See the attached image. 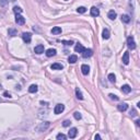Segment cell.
I'll return each mask as SVG.
<instances>
[{
	"label": "cell",
	"mask_w": 140,
	"mask_h": 140,
	"mask_svg": "<svg viewBox=\"0 0 140 140\" xmlns=\"http://www.w3.org/2000/svg\"><path fill=\"white\" fill-rule=\"evenodd\" d=\"M136 124H137V125L139 126V125H140V120H139V119H137V120H136Z\"/></svg>",
	"instance_id": "36"
},
{
	"label": "cell",
	"mask_w": 140,
	"mask_h": 140,
	"mask_svg": "<svg viewBox=\"0 0 140 140\" xmlns=\"http://www.w3.org/2000/svg\"><path fill=\"white\" fill-rule=\"evenodd\" d=\"M73 117L76 118L77 120H79V119H81V114L79 113V112H74V113H73Z\"/></svg>",
	"instance_id": "28"
},
{
	"label": "cell",
	"mask_w": 140,
	"mask_h": 140,
	"mask_svg": "<svg viewBox=\"0 0 140 140\" xmlns=\"http://www.w3.org/2000/svg\"><path fill=\"white\" fill-rule=\"evenodd\" d=\"M22 38H23V41H24L26 44L31 43V41H32L31 33H23V34H22Z\"/></svg>",
	"instance_id": "4"
},
{
	"label": "cell",
	"mask_w": 140,
	"mask_h": 140,
	"mask_svg": "<svg viewBox=\"0 0 140 140\" xmlns=\"http://www.w3.org/2000/svg\"><path fill=\"white\" fill-rule=\"evenodd\" d=\"M122 91H123L124 93H126V94H128L129 92L131 91V88H130L128 84H125V86H122Z\"/></svg>",
	"instance_id": "15"
},
{
	"label": "cell",
	"mask_w": 140,
	"mask_h": 140,
	"mask_svg": "<svg viewBox=\"0 0 140 140\" xmlns=\"http://www.w3.org/2000/svg\"><path fill=\"white\" fill-rule=\"evenodd\" d=\"M95 139H101V137H100V135H95Z\"/></svg>",
	"instance_id": "35"
},
{
	"label": "cell",
	"mask_w": 140,
	"mask_h": 140,
	"mask_svg": "<svg viewBox=\"0 0 140 140\" xmlns=\"http://www.w3.org/2000/svg\"><path fill=\"white\" fill-rule=\"evenodd\" d=\"M74 50H76L77 53H82L83 50H84V47H83L81 44H77L76 47H74Z\"/></svg>",
	"instance_id": "17"
},
{
	"label": "cell",
	"mask_w": 140,
	"mask_h": 140,
	"mask_svg": "<svg viewBox=\"0 0 140 140\" xmlns=\"http://www.w3.org/2000/svg\"><path fill=\"white\" fill-rule=\"evenodd\" d=\"M70 124H71V122L67 119V120H65V122L63 123V127H68V126H70Z\"/></svg>",
	"instance_id": "31"
},
{
	"label": "cell",
	"mask_w": 140,
	"mask_h": 140,
	"mask_svg": "<svg viewBox=\"0 0 140 140\" xmlns=\"http://www.w3.org/2000/svg\"><path fill=\"white\" fill-rule=\"evenodd\" d=\"M37 86H35V84H32L31 86L29 88V92L30 93H35V92H37Z\"/></svg>",
	"instance_id": "21"
},
{
	"label": "cell",
	"mask_w": 140,
	"mask_h": 140,
	"mask_svg": "<svg viewBox=\"0 0 140 140\" xmlns=\"http://www.w3.org/2000/svg\"><path fill=\"white\" fill-rule=\"evenodd\" d=\"M34 52L36 53V54H42V53H44V46L43 45H37V46H35Z\"/></svg>",
	"instance_id": "13"
},
{
	"label": "cell",
	"mask_w": 140,
	"mask_h": 140,
	"mask_svg": "<svg viewBox=\"0 0 140 140\" xmlns=\"http://www.w3.org/2000/svg\"><path fill=\"white\" fill-rule=\"evenodd\" d=\"M8 33H9V35H10V36H15L18 32H17V30H15V29H9Z\"/></svg>",
	"instance_id": "25"
},
{
	"label": "cell",
	"mask_w": 140,
	"mask_h": 140,
	"mask_svg": "<svg viewBox=\"0 0 140 140\" xmlns=\"http://www.w3.org/2000/svg\"><path fill=\"white\" fill-rule=\"evenodd\" d=\"M108 80H109V82H112V83H114L115 81H116V77H115L114 73H109L108 74Z\"/></svg>",
	"instance_id": "24"
},
{
	"label": "cell",
	"mask_w": 140,
	"mask_h": 140,
	"mask_svg": "<svg viewBox=\"0 0 140 140\" xmlns=\"http://www.w3.org/2000/svg\"><path fill=\"white\" fill-rule=\"evenodd\" d=\"M123 63H125V65H128V63H129V53L128 52H125V54H124Z\"/></svg>",
	"instance_id": "14"
},
{
	"label": "cell",
	"mask_w": 140,
	"mask_h": 140,
	"mask_svg": "<svg viewBox=\"0 0 140 140\" xmlns=\"http://www.w3.org/2000/svg\"><path fill=\"white\" fill-rule=\"evenodd\" d=\"M50 126V124L48 123V122H45V123H42L40 126H37L36 127V130L37 131H45L46 129H48V127Z\"/></svg>",
	"instance_id": "1"
},
{
	"label": "cell",
	"mask_w": 140,
	"mask_h": 140,
	"mask_svg": "<svg viewBox=\"0 0 140 140\" xmlns=\"http://www.w3.org/2000/svg\"><path fill=\"white\" fill-rule=\"evenodd\" d=\"M108 96L111 97L112 100H114V101H118V96H116V95H114V94H109Z\"/></svg>",
	"instance_id": "33"
},
{
	"label": "cell",
	"mask_w": 140,
	"mask_h": 140,
	"mask_svg": "<svg viewBox=\"0 0 140 140\" xmlns=\"http://www.w3.org/2000/svg\"><path fill=\"white\" fill-rule=\"evenodd\" d=\"M63 109H65V105L63 104H57L54 108V113L55 114H61L63 112Z\"/></svg>",
	"instance_id": "3"
},
{
	"label": "cell",
	"mask_w": 140,
	"mask_h": 140,
	"mask_svg": "<svg viewBox=\"0 0 140 140\" xmlns=\"http://www.w3.org/2000/svg\"><path fill=\"white\" fill-rule=\"evenodd\" d=\"M81 54H82L83 58H88V57H91L92 55H93V50H92V49H86L84 48V50H83Z\"/></svg>",
	"instance_id": "5"
},
{
	"label": "cell",
	"mask_w": 140,
	"mask_h": 140,
	"mask_svg": "<svg viewBox=\"0 0 140 140\" xmlns=\"http://www.w3.org/2000/svg\"><path fill=\"white\" fill-rule=\"evenodd\" d=\"M61 43H63V44H65L66 46H71L72 44H73V42H72V41H63Z\"/></svg>",
	"instance_id": "30"
},
{
	"label": "cell",
	"mask_w": 140,
	"mask_h": 140,
	"mask_svg": "<svg viewBox=\"0 0 140 140\" xmlns=\"http://www.w3.org/2000/svg\"><path fill=\"white\" fill-rule=\"evenodd\" d=\"M77 60H78L77 55H71V56H69V58H68L69 63H77Z\"/></svg>",
	"instance_id": "16"
},
{
	"label": "cell",
	"mask_w": 140,
	"mask_h": 140,
	"mask_svg": "<svg viewBox=\"0 0 140 140\" xmlns=\"http://www.w3.org/2000/svg\"><path fill=\"white\" fill-rule=\"evenodd\" d=\"M81 71H82V73L84 74V76H86V74H89V72H90V67H89L88 65H82V66H81Z\"/></svg>",
	"instance_id": "9"
},
{
	"label": "cell",
	"mask_w": 140,
	"mask_h": 140,
	"mask_svg": "<svg viewBox=\"0 0 140 140\" xmlns=\"http://www.w3.org/2000/svg\"><path fill=\"white\" fill-rule=\"evenodd\" d=\"M13 11H14V13H17V14H20L21 12H22V9H21L20 7H14V8H13Z\"/></svg>",
	"instance_id": "27"
},
{
	"label": "cell",
	"mask_w": 140,
	"mask_h": 140,
	"mask_svg": "<svg viewBox=\"0 0 140 140\" xmlns=\"http://www.w3.org/2000/svg\"><path fill=\"white\" fill-rule=\"evenodd\" d=\"M15 22H17L19 25H23V24L25 23V19H24L22 15L17 14V17H15Z\"/></svg>",
	"instance_id": "6"
},
{
	"label": "cell",
	"mask_w": 140,
	"mask_h": 140,
	"mask_svg": "<svg viewBox=\"0 0 140 140\" xmlns=\"http://www.w3.org/2000/svg\"><path fill=\"white\" fill-rule=\"evenodd\" d=\"M76 94H77V97L79 100H82L83 99V95H82V93H81V91L79 90V88L76 89Z\"/></svg>",
	"instance_id": "23"
},
{
	"label": "cell",
	"mask_w": 140,
	"mask_h": 140,
	"mask_svg": "<svg viewBox=\"0 0 140 140\" xmlns=\"http://www.w3.org/2000/svg\"><path fill=\"white\" fill-rule=\"evenodd\" d=\"M50 68H52L53 70H61V69L63 68V65H61V63H53L52 66H50Z\"/></svg>",
	"instance_id": "10"
},
{
	"label": "cell",
	"mask_w": 140,
	"mask_h": 140,
	"mask_svg": "<svg viewBox=\"0 0 140 140\" xmlns=\"http://www.w3.org/2000/svg\"><path fill=\"white\" fill-rule=\"evenodd\" d=\"M41 104H42V105H47V103H46V102H43V101L41 102Z\"/></svg>",
	"instance_id": "37"
},
{
	"label": "cell",
	"mask_w": 140,
	"mask_h": 140,
	"mask_svg": "<svg viewBox=\"0 0 140 140\" xmlns=\"http://www.w3.org/2000/svg\"><path fill=\"white\" fill-rule=\"evenodd\" d=\"M116 12L114 11V10H111V11L108 12V18L109 19H111V20H115V19H116Z\"/></svg>",
	"instance_id": "19"
},
{
	"label": "cell",
	"mask_w": 140,
	"mask_h": 140,
	"mask_svg": "<svg viewBox=\"0 0 140 140\" xmlns=\"http://www.w3.org/2000/svg\"><path fill=\"white\" fill-rule=\"evenodd\" d=\"M102 35H103V38H104V40H108V38H109V32H108V30H107V29H104V30H103V34H102Z\"/></svg>",
	"instance_id": "20"
},
{
	"label": "cell",
	"mask_w": 140,
	"mask_h": 140,
	"mask_svg": "<svg viewBox=\"0 0 140 140\" xmlns=\"http://www.w3.org/2000/svg\"><path fill=\"white\" fill-rule=\"evenodd\" d=\"M117 108L119 112H125V111H127V108H128V105H127L126 103H120L119 105L117 106Z\"/></svg>",
	"instance_id": "12"
},
{
	"label": "cell",
	"mask_w": 140,
	"mask_h": 140,
	"mask_svg": "<svg viewBox=\"0 0 140 140\" xmlns=\"http://www.w3.org/2000/svg\"><path fill=\"white\" fill-rule=\"evenodd\" d=\"M7 3H8V0H0V6L5 7Z\"/></svg>",
	"instance_id": "32"
},
{
	"label": "cell",
	"mask_w": 140,
	"mask_h": 140,
	"mask_svg": "<svg viewBox=\"0 0 140 140\" xmlns=\"http://www.w3.org/2000/svg\"><path fill=\"white\" fill-rule=\"evenodd\" d=\"M38 1H42V0H38Z\"/></svg>",
	"instance_id": "38"
},
{
	"label": "cell",
	"mask_w": 140,
	"mask_h": 140,
	"mask_svg": "<svg viewBox=\"0 0 140 140\" xmlns=\"http://www.w3.org/2000/svg\"><path fill=\"white\" fill-rule=\"evenodd\" d=\"M77 134H78L77 128H71L70 130H69V132H68V137L71 138V139H73V138H76Z\"/></svg>",
	"instance_id": "7"
},
{
	"label": "cell",
	"mask_w": 140,
	"mask_h": 140,
	"mask_svg": "<svg viewBox=\"0 0 140 140\" xmlns=\"http://www.w3.org/2000/svg\"><path fill=\"white\" fill-rule=\"evenodd\" d=\"M3 95H5V96H6V97H11V95H10V93H8V92H5V93H3Z\"/></svg>",
	"instance_id": "34"
},
{
	"label": "cell",
	"mask_w": 140,
	"mask_h": 140,
	"mask_svg": "<svg viewBox=\"0 0 140 140\" xmlns=\"http://www.w3.org/2000/svg\"><path fill=\"white\" fill-rule=\"evenodd\" d=\"M127 45H128V47L130 49L136 48V43H135V40L132 36H129L128 38H127Z\"/></svg>",
	"instance_id": "2"
},
{
	"label": "cell",
	"mask_w": 140,
	"mask_h": 140,
	"mask_svg": "<svg viewBox=\"0 0 140 140\" xmlns=\"http://www.w3.org/2000/svg\"><path fill=\"white\" fill-rule=\"evenodd\" d=\"M77 11L79 12V13H84V12L86 11V9L84 8V7H79V8L77 9Z\"/></svg>",
	"instance_id": "29"
},
{
	"label": "cell",
	"mask_w": 140,
	"mask_h": 140,
	"mask_svg": "<svg viewBox=\"0 0 140 140\" xmlns=\"http://www.w3.org/2000/svg\"><path fill=\"white\" fill-rule=\"evenodd\" d=\"M56 138H57L58 140H61V139H63V140H66V139H67V136H66V135H63V134H58Z\"/></svg>",
	"instance_id": "26"
},
{
	"label": "cell",
	"mask_w": 140,
	"mask_h": 140,
	"mask_svg": "<svg viewBox=\"0 0 140 140\" xmlns=\"http://www.w3.org/2000/svg\"><path fill=\"white\" fill-rule=\"evenodd\" d=\"M52 33L53 34H60V33H61V27H59V26H55V27H53Z\"/></svg>",
	"instance_id": "18"
},
{
	"label": "cell",
	"mask_w": 140,
	"mask_h": 140,
	"mask_svg": "<svg viewBox=\"0 0 140 140\" xmlns=\"http://www.w3.org/2000/svg\"><path fill=\"white\" fill-rule=\"evenodd\" d=\"M56 55V49L54 48H49L46 50V56L47 57H53V56H55Z\"/></svg>",
	"instance_id": "11"
},
{
	"label": "cell",
	"mask_w": 140,
	"mask_h": 140,
	"mask_svg": "<svg viewBox=\"0 0 140 140\" xmlns=\"http://www.w3.org/2000/svg\"><path fill=\"white\" fill-rule=\"evenodd\" d=\"M122 21H123L124 23H129L130 22V18H129V15H122Z\"/></svg>",
	"instance_id": "22"
},
{
	"label": "cell",
	"mask_w": 140,
	"mask_h": 140,
	"mask_svg": "<svg viewBox=\"0 0 140 140\" xmlns=\"http://www.w3.org/2000/svg\"><path fill=\"white\" fill-rule=\"evenodd\" d=\"M90 13H91L92 17H99V15H100V10L97 8H95V7H92Z\"/></svg>",
	"instance_id": "8"
}]
</instances>
